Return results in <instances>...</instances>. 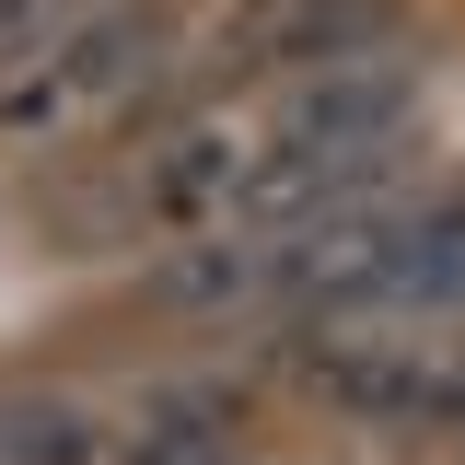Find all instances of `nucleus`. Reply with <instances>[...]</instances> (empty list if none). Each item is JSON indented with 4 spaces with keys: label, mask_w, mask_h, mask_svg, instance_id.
Wrapping results in <instances>:
<instances>
[{
    "label": "nucleus",
    "mask_w": 465,
    "mask_h": 465,
    "mask_svg": "<svg viewBox=\"0 0 465 465\" xmlns=\"http://www.w3.org/2000/svg\"><path fill=\"white\" fill-rule=\"evenodd\" d=\"M384 12H396V0H256V12H244V47L314 70V58L372 47V35H384Z\"/></svg>",
    "instance_id": "7ed1b4c3"
},
{
    "label": "nucleus",
    "mask_w": 465,
    "mask_h": 465,
    "mask_svg": "<svg viewBox=\"0 0 465 465\" xmlns=\"http://www.w3.org/2000/svg\"><path fill=\"white\" fill-rule=\"evenodd\" d=\"M174 314H232V302H280V232H210L186 244L163 280H152Z\"/></svg>",
    "instance_id": "f03ea898"
},
{
    "label": "nucleus",
    "mask_w": 465,
    "mask_h": 465,
    "mask_svg": "<svg viewBox=\"0 0 465 465\" xmlns=\"http://www.w3.org/2000/svg\"><path fill=\"white\" fill-rule=\"evenodd\" d=\"M47 24V0H0V58H24V35Z\"/></svg>",
    "instance_id": "423d86ee"
},
{
    "label": "nucleus",
    "mask_w": 465,
    "mask_h": 465,
    "mask_svg": "<svg viewBox=\"0 0 465 465\" xmlns=\"http://www.w3.org/2000/svg\"><path fill=\"white\" fill-rule=\"evenodd\" d=\"M105 430L82 396H0V465H94Z\"/></svg>",
    "instance_id": "39448f33"
},
{
    "label": "nucleus",
    "mask_w": 465,
    "mask_h": 465,
    "mask_svg": "<svg viewBox=\"0 0 465 465\" xmlns=\"http://www.w3.org/2000/svg\"><path fill=\"white\" fill-rule=\"evenodd\" d=\"M152 58H163V12H94V24H70L35 70L0 82V128L35 140V128H70V116H94V105H128V94L152 82Z\"/></svg>",
    "instance_id": "f257e3e1"
},
{
    "label": "nucleus",
    "mask_w": 465,
    "mask_h": 465,
    "mask_svg": "<svg viewBox=\"0 0 465 465\" xmlns=\"http://www.w3.org/2000/svg\"><path fill=\"white\" fill-rule=\"evenodd\" d=\"M244 163H256L244 128H186L163 163H152L140 210H152V222H222V198H232V174H244Z\"/></svg>",
    "instance_id": "20e7f679"
}]
</instances>
